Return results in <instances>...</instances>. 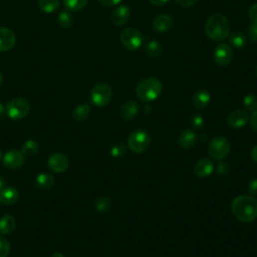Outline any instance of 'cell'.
<instances>
[{
  "label": "cell",
  "mask_w": 257,
  "mask_h": 257,
  "mask_svg": "<svg viewBox=\"0 0 257 257\" xmlns=\"http://www.w3.org/2000/svg\"><path fill=\"white\" fill-rule=\"evenodd\" d=\"M248 191L252 195H257V179H253L249 182Z\"/></svg>",
  "instance_id": "obj_40"
},
{
  "label": "cell",
  "mask_w": 257,
  "mask_h": 257,
  "mask_svg": "<svg viewBox=\"0 0 257 257\" xmlns=\"http://www.w3.org/2000/svg\"><path fill=\"white\" fill-rule=\"evenodd\" d=\"M149 1L155 6H163L167 4L170 0H149Z\"/></svg>",
  "instance_id": "obj_42"
},
{
  "label": "cell",
  "mask_w": 257,
  "mask_h": 257,
  "mask_svg": "<svg viewBox=\"0 0 257 257\" xmlns=\"http://www.w3.org/2000/svg\"><path fill=\"white\" fill-rule=\"evenodd\" d=\"M256 75H257V67H256Z\"/></svg>",
  "instance_id": "obj_49"
},
{
  "label": "cell",
  "mask_w": 257,
  "mask_h": 257,
  "mask_svg": "<svg viewBox=\"0 0 257 257\" xmlns=\"http://www.w3.org/2000/svg\"><path fill=\"white\" fill-rule=\"evenodd\" d=\"M230 147V142L226 138L216 137L209 143L208 153L213 159L222 160L228 156Z\"/></svg>",
  "instance_id": "obj_8"
},
{
  "label": "cell",
  "mask_w": 257,
  "mask_h": 257,
  "mask_svg": "<svg viewBox=\"0 0 257 257\" xmlns=\"http://www.w3.org/2000/svg\"><path fill=\"white\" fill-rule=\"evenodd\" d=\"M251 158L255 163H257V146L253 147V149L251 150Z\"/></svg>",
  "instance_id": "obj_43"
},
{
  "label": "cell",
  "mask_w": 257,
  "mask_h": 257,
  "mask_svg": "<svg viewBox=\"0 0 257 257\" xmlns=\"http://www.w3.org/2000/svg\"><path fill=\"white\" fill-rule=\"evenodd\" d=\"M191 125L195 129H201L204 126V119L201 115L196 114L191 118Z\"/></svg>",
  "instance_id": "obj_35"
},
{
  "label": "cell",
  "mask_w": 257,
  "mask_h": 257,
  "mask_svg": "<svg viewBox=\"0 0 257 257\" xmlns=\"http://www.w3.org/2000/svg\"><path fill=\"white\" fill-rule=\"evenodd\" d=\"M2 152H1V150H0V161H1L2 160Z\"/></svg>",
  "instance_id": "obj_48"
},
{
  "label": "cell",
  "mask_w": 257,
  "mask_h": 257,
  "mask_svg": "<svg viewBox=\"0 0 257 257\" xmlns=\"http://www.w3.org/2000/svg\"><path fill=\"white\" fill-rule=\"evenodd\" d=\"M54 177L48 173H41L35 179V184L39 189L48 190L54 185Z\"/></svg>",
  "instance_id": "obj_23"
},
{
  "label": "cell",
  "mask_w": 257,
  "mask_h": 257,
  "mask_svg": "<svg viewBox=\"0 0 257 257\" xmlns=\"http://www.w3.org/2000/svg\"><path fill=\"white\" fill-rule=\"evenodd\" d=\"M113 98V91L110 84L106 82L97 83L91 92V101L92 103L99 108L106 107L110 104Z\"/></svg>",
  "instance_id": "obj_4"
},
{
  "label": "cell",
  "mask_w": 257,
  "mask_h": 257,
  "mask_svg": "<svg viewBox=\"0 0 257 257\" xmlns=\"http://www.w3.org/2000/svg\"><path fill=\"white\" fill-rule=\"evenodd\" d=\"M59 0H38V7L45 13H52L59 8Z\"/></svg>",
  "instance_id": "obj_24"
},
{
  "label": "cell",
  "mask_w": 257,
  "mask_h": 257,
  "mask_svg": "<svg viewBox=\"0 0 257 257\" xmlns=\"http://www.w3.org/2000/svg\"><path fill=\"white\" fill-rule=\"evenodd\" d=\"M2 80H3V76H2V73L0 72V85L2 84Z\"/></svg>",
  "instance_id": "obj_47"
},
{
  "label": "cell",
  "mask_w": 257,
  "mask_h": 257,
  "mask_svg": "<svg viewBox=\"0 0 257 257\" xmlns=\"http://www.w3.org/2000/svg\"><path fill=\"white\" fill-rule=\"evenodd\" d=\"M197 142V135L192 130H184L178 138V144L183 149L192 148Z\"/></svg>",
  "instance_id": "obj_19"
},
{
  "label": "cell",
  "mask_w": 257,
  "mask_h": 257,
  "mask_svg": "<svg viewBox=\"0 0 257 257\" xmlns=\"http://www.w3.org/2000/svg\"><path fill=\"white\" fill-rule=\"evenodd\" d=\"M173 26V19L168 14H161L157 16L153 21V28L157 32L164 33Z\"/></svg>",
  "instance_id": "obj_17"
},
{
  "label": "cell",
  "mask_w": 257,
  "mask_h": 257,
  "mask_svg": "<svg viewBox=\"0 0 257 257\" xmlns=\"http://www.w3.org/2000/svg\"><path fill=\"white\" fill-rule=\"evenodd\" d=\"M199 0H175V2L180 5L181 7L184 8H188V7H192L195 4L198 3Z\"/></svg>",
  "instance_id": "obj_37"
},
{
  "label": "cell",
  "mask_w": 257,
  "mask_h": 257,
  "mask_svg": "<svg viewBox=\"0 0 257 257\" xmlns=\"http://www.w3.org/2000/svg\"><path fill=\"white\" fill-rule=\"evenodd\" d=\"M145 51H146L148 56L156 58V57L161 55V53L163 51V47H162V44L159 41L151 40L150 42L147 43V45L145 47Z\"/></svg>",
  "instance_id": "obj_25"
},
{
  "label": "cell",
  "mask_w": 257,
  "mask_h": 257,
  "mask_svg": "<svg viewBox=\"0 0 257 257\" xmlns=\"http://www.w3.org/2000/svg\"><path fill=\"white\" fill-rule=\"evenodd\" d=\"M112 205V201L109 197L106 196H102L99 197L96 201H95V209L100 212V213H105L107 212Z\"/></svg>",
  "instance_id": "obj_29"
},
{
  "label": "cell",
  "mask_w": 257,
  "mask_h": 257,
  "mask_svg": "<svg viewBox=\"0 0 257 257\" xmlns=\"http://www.w3.org/2000/svg\"><path fill=\"white\" fill-rule=\"evenodd\" d=\"M140 112V106L135 101H128L122 105L120 109V116L123 120H133Z\"/></svg>",
  "instance_id": "obj_16"
},
{
  "label": "cell",
  "mask_w": 257,
  "mask_h": 257,
  "mask_svg": "<svg viewBox=\"0 0 257 257\" xmlns=\"http://www.w3.org/2000/svg\"><path fill=\"white\" fill-rule=\"evenodd\" d=\"M3 164L6 168L14 170L20 168L24 163V155L21 151L12 149L4 154L2 157Z\"/></svg>",
  "instance_id": "obj_11"
},
{
  "label": "cell",
  "mask_w": 257,
  "mask_h": 257,
  "mask_svg": "<svg viewBox=\"0 0 257 257\" xmlns=\"http://www.w3.org/2000/svg\"><path fill=\"white\" fill-rule=\"evenodd\" d=\"M249 122H250L251 128L257 133V110L252 112V115L249 118Z\"/></svg>",
  "instance_id": "obj_39"
},
{
  "label": "cell",
  "mask_w": 257,
  "mask_h": 257,
  "mask_svg": "<svg viewBox=\"0 0 257 257\" xmlns=\"http://www.w3.org/2000/svg\"><path fill=\"white\" fill-rule=\"evenodd\" d=\"M69 166L68 158L62 153H54L47 160V167L54 173H63Z\"/></svg>",
  "instance_id": "obj_10"
},
{
  "label": "cell",
  "mask_w": 257,
  "mask_h": 257,
  "mask_svg": "<svg viewBox=\"0 0 257 257\" xmlns=\"http://www.w3.org/2000/svg\"><path fill=\"white\" fill-rule=\"evenodd\" d=\"M10 252V243L9 241L0 236V257H7Z\"/></svg>",
  "instance_id": "obj_33"
},
{
  "label": "cell",
  "mask_w": 257,
  "mask_h": 257,
  "mask_svg": "<svg viewBox=\"0 0 257 257\" xmlns=\"http://www.w3.org/2000/svg\"><path fill=\"white\" fill-rule=\"evenodd\" d=\"M39 151V145L34 140H27L21 148V152L24 156H34Z\"/></svg>",
  "instance_id": "obj_28"
},
{
  "label": "cell",
  "mask_w": 257,
  "mask_h": 257,
  "mask_svg": "<svg viewBox=\"0 0 257 257\" xmlns=\"http://www.w3.org/2000/svg\"><path fill=\"white\" fill-rule=\"evenodd\" d=\"M91 115V107L88 104H80L72 111V118L77 122L87 120Z\"/></svg>",
  "instance_id": "obj_22"
},
{
  "label": "cell",
  "mask_w": 257,
  "mask_h": 257,
  "mask_svg": "<svg viewBox=\"0 0 257 257\" xmlns=\"http://www.w3.org/2000/svg\"><path fill=\"white\" fill-rule=\"evenodd\" d=\"M63 6L68 11H79L88 4V0H62Z\"/></svg>",
  "instance_id": "obj_26"
},
{
  "label": "cell",
  "mask_w": 257,
  "mask_h": 257,
  "mask_svg": "<svg viewBox=\"0 0 257 257\" xmlns=\"http://www.w3.org/2000/svg\"><path fill=\"white\" fill-rule=\"evenodd\" d=\"M210 102H211V95L206 90L197 91L192 98V104L194 108L198 110H203L207 108Z\"/></svg>",
  "instance_id": "obj_18"
},
{
  "label": "cell",
  "mask_w": 257,
  "mask_h": 257,
  "mask_svg": "<svg viewBox=\"0 0 257 257\" xmlns=\"http://www.w3.org/2000/svg\"><path fill=\"white\" fill-rule=\"evenodd\" d=\"M229 41L234 48L242 49L246 45V36L242 32L236 31L229 35Z\"/></svg>",
  "instance_id": "obj_27"
},
{
  "label": "cell",
  "mask_w": 257,
  "mask_h": 257,
  "mask_svg": "<svg viewBox=\"0 0 257 257\" xmlns=\"http://www.w3.org/2000/svg\"><path fill=\"white\" fill-rule=\"evenodd\" d=\"M19 197L18 191L13 187H4L0 191V202L4 205L14 204Z\"/></svg>",
  "instance_id": "obj_20"
},
{
  "label": "cell",
  "mask_w": 257,
  "mask_h": 257,
  "mask_svg": "<svg viewBox=\"0 0 257 257\" xmlns=\"http://www.w3.org/2000/svg\"><path fill=\"white\" fill-rule=\"evenodd\" d=\"M99 1L105 6L113 7V6H116L117 4H119L122 0H99Z\"/></svg>",
  "instance_id": "obj_41"
},
{
  "label": "cell",
  "mask_w": 257,
  "mask_h": 257,
  "mask_svg": "<svg viewBox=\"0 0 257 257\" xmlns=\"http://www.w3.org/2000/svg\"><path fill=\"white\" fill-rule=\"evenodd\" d=\"M231 211L239 221L252 222L257 218V199L240 195L232 201Z\"/></svg>",
  "instance_id": "obj_1"
},
{
  "label": "cell",
  "mask_w": 257,
  "mask_h": 257,
  "mask_svg": "<svg viewBox=\"0 0 257 257\" xmlns=\"http://www.w3.org/2000/svg\"><path fill=\"white\" fill-rule=\"evenodd\" d=\"M30 111V105L23 98H14L10 100L6 106V114L12 120L18 121L24 119Z\"/></svg>",
  "instance_id": "obj_6"
},
{
  "label": "cell",
  "mask_w": 257,
  "mask_h": 257,
  "mask_svg": "<svg viewBox=\"0 0 257 257\" xmlns=\"http://www.w3.org/2000/svg\"><path fill=\"white\" fill-rule=\"evenodd\" d=\"M126 151H127V147L122 143H118L111 148L110 154L113 158H121L126 154Z\"/></svg>",
  "instance_id": "obj_32"
},
{
  "label": "cell",
  "mask_w": 257,
  "mask_h": 257,
  "mask_svg": "<svg viewBox=\"0 0 257 257\" xmlns=\"http://www.w3.org/2000/svg\"><path fill=\"white\" fill-rule=\"evenodd\" d=\"M248 15H249V18H250V21L252 24L254 25H257V3L253 4L250 9H249V12H248Z\"/></svg>",
  "instance_id": "obj_36"
},
{
  "label": "cell",
  "mask_w": 257,
  "mask_h": 257,
  "mask_svg": "<svg viewBox=\"0 0 257 257\" xmlns=\"http://www.w3.org/2000/svg\"><path fill=\"white\" fill-rule=\"evenodd\" d=\"M230 172V166L226 162H220L217 166V173L220 176H226Z\"/></svg>",
  "instance_id": "obj_34"
},
{
  "label": "cell",
  "mask_w": 257,
  "mask_h": 257,
  "mask_svg": "<svg viewBox=\"0 0 257 257\" xmlns=\"http://www.w3.org/2000/svg\"><path fill=\"white\" fill-rule=\"evenodd\" d=\"M249 121V116L244 110H235L229 114L227 118V123L231 128L240 129L244 127Z\"/></svg>",
  "instance_id": "obj_13"
},
{
  "label": "cell",
  "mask_w": 257,
  "mask_h": 257,
  "mask_svg": "<svg viewBox=\"0 0 257 257\" xmlns=\"http://www.w3.org/2000/svg\"><path fill=\"white\" fill-rule=\"evenodd\" d=\"M129 149L136 153H144L150 146V135L144 130H136L130 134L127 141Z\"/></svg>",
  "instance_id": "obj_5"
},
{
  "label": "cell",
  "mask_w": 257,
  "mask_h": 257,
  "mask_svg": "<svg viewBox=\"0 0 257 257\" xmlns=\"http://www.w3.org/2000/svg\"><path fill=\"white\" fill-rule=\"evenodd\" d=\"M230 23L227 17L221 13L210 15L205 23L206 35L215 41H221L229 36Z\"/></svg>",
  "instance_id": "obj_2"
},
{
  "label": "cell",
  "mask_w": 257,
  "mask_h": 257,
  "mask_svg": "<svg viewBox=\"0 0 257 257\" xmlns=\"http://www.w3.org/2000/svg\"><path fill=\"white\" fill-rule=\"evenodd\" d=\"M16 227L15 218L12 215L6 214L0 218V233L1 234H9Z\"/></svg>",
  "instance_id": "obj_21"
},
{
  "label": "cell",
  "mask_w": 257,
  "mask_h": 257,
  "mask_svg": "<svg viewBox=\"0 0 257 257\" xmlns=\"http://www.w3.org/2000/svg\"><path fill=\"white\" fill-rule=\"evenodd\" d=\"M214 171V164L210 159L207 158H203L201 160H199L194 167V173L201 177H208L210 176Z\"/></svg>",
  "instance_id": "obj_15"
},
{
  "label": "cell",
  "mask_w": 257,
  "mask_h": 257,
  "mask_svg": "<svg viewBox=\"0 0 257 257\" xmlns=\"http://www.w3.org/2000/svg\"><path fill=\"white\" fill-rule=\"evenodd\" d=\"M5 113H6V108L3 106V104L0 103V120L3 119Z\"/></svg>",
  "instance_id": "obj_44"
},
{
  "label": "cell",
  "mask_w": 257,
  "mask_h": 257,
  "mask_svg": "<svg viewBox=\"0 0 257 257\" xmlns=\"http://www.w3.org/2000/svg\"><path fill=\"white\" fill-rule=\"evenodd\" d=\"M243 106L251 112L257 110V96L255 95H247L243 99Z\"/></svg>",
  "instance_id": "obj_31"
},
{
  "label": "cell",
  "mask_w": 257,
  "mask_h": 257,
  "mask_svg": "<svg viewBox=\"0 0 257 257\" xmlns=\"http://www.w3.org/2000/svg\"><path fill=\"white\" fill-rule=\"evenodd\" d=\"M120 40L125 48L131 51H135L142 46L144 37L140 30H138L137 28L127 27L122 31L120 35Z\"/></svg>",
  "instance_id": "obj_7"
},
{
  "label": "cell",
  "mask_w": 257,
  "mask_h": 257,
  "mask_svg": "<svg viewBox=\"0 0 257 257\" xmlns=\"http://www.w3.org/2000/svg\"><path fill=\"white\" fill-rule=\"evenodd\" d=\"M163 91L162 82L156 77H147L142 79L136 88L137 97L145 102H153L157 100Z\"/></svg>",
  "instance_id": "obj_3"
},
{
  "label": "cell",
  "mask_w": 257,
  "mask_h": 257,
  "mask_svg": "<svg viewBox=\"0 0 257 257\" xmlns=\"http://www.w3.org/2000/svg\"><path fill=\"white\" fill-rule=\"evenodd\" d=\"M247 33H248V36L251 41H257V25H254L251 23L248 26Z\"/></svg>",
  "instance_id": "obj_38"
},
{
  "label": "cell",
  "mask_w": 257,
  "mask_h": 257,
  "mask_svg": "<svg viewBox=\"0 0 257 257\" xmlns=\"http://www.w3.org/2000/svg\"><path fill=\"white\" fill-rule=\"evenodd\" d=\"M131 16V9L128 5H121L115 8L112 12V21L117 26H123L126 24Z\"/></svg>",
  "instance_id": "obj_14"
},
{
  "label": "cell",
  "mask_w": 257,
  "mask_h": 257,
  "mask_svg": "<svg viewBox=\"0 0 257 257\" xmlns=\"http://www.w3.org/2000/svg\"><path fill=\"white\" fill-rule=\"evenodd\" d=\"M233 49L227 43H221L216 46L213 52V58L216 64L219 66L228 65L233 59Z\"/></svg>",
  "instance_id": "obj_9"
},
{
  "label": "cell",
  "mask_w": 257,
  "mask_h": 257,
  "mask_svg": "<svg viewBox=\"0 0 257 257\" xmlns=\"http://www.w3.org/2000/svg\"><path fill=\"white\" fill-rule=\"evenodd\" d=\"M5 187V181L2 177H0V191H1Z\"/></svg>",
  "instance_id": "obj_45"
},
{
  "label": "cell",
  "mask_w": 257,
  "mask_h": 257,
  "mask_svg": "<svg viewBox=\"0 0 257 257\" xmlns=\"http://www.w3.org/2000/svg\"><path fill=\"white\" fill-rule=\"evenodd\" d=\"M16 43L15 33L7 28L0 26V51L4 52L12 49Z\"/></svg>",
  "instance_id": "obj_12"
},
{
  "label": "cell",
  "mask_w": 257,
  "mask_h": 257,
  "mask_svg": "<svg viewBox=\"0 0 257 257\" xmlns=\"http://www.w3.org/2000/svg\"><path fill=\"white\" fill-rule=\"evenodd\" d=\"M51 257H65L61 252H54L52 255H51Z\"/></svg>",
  "instance_id": "obj_46"
},
{
  "label": "cell",
  "mask_w": 257,
  "mask_h": 257,
  "mask_svg": "<svg viewBox=\"0 0 257 257\" xmlns=\"http://www.w3.org/2000/svg\"><path fill=\"white\" fill-rule=\"evenodd\" d=\"M57 22L62 28H69L73 23L72 15L67 11H62L57 17Z\"/></svg>",
  "instance_id": "obj_30"
}]
</instances>
